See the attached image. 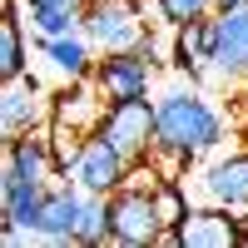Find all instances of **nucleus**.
<instances>
[{
	"label": "nucleus",
	"mask_w": 248,
	"mask_h": 248,
	"mask_svg": "<svg viewBox=\"0 0 248 248\" xmlns=\"http://www.w3.org/2000/svg\"><path fill=\"white\" fill-rule=\"evenodd\" d=\"M30 40H35V50L45 55V65H50V75L60 79V85H75V79H90L94 60H99L94 40H90L85 30H70V35H55V40H45V35H30Z\"/></svg>",
	"instance_id": "nucleus-12"
},
{
	"label": "nucleus",
	"mask_w": 248,
	"mask_h": 248,
	"mask_svg": "<svg viewBox=\"0 0 248 248\" xmlns=\"http://www.w3.org/2000/svg\"><path fill=\"white\" fill-rule=\"evenodd\" d=\"M50 184H5L0 189V214H5V238L20 243L25 233H40V214H45Z\"/></svg>",
	"instance_id": "nucleus-14"
},
{
	"label": "nucleus",
	"mask_w": 248,
	"mask_h": 248,
	"mask_svg": "<svg viewBox=\"0 0 248 248\" xmlns=\"http://www.w3.org/2000/svg\"><path fill=\"white\" fill-rule=\"evenodd\" d=\"M79 214H85V189L65 174L60 184H50V194H45V214H40V233L35 238H45V243H75Z\"/></svg>",
	"instance_id": "nucleus-13"
},
{
	"label": "nucleus",
	"mask_w": 248,
	"mask_h": 248,
	"mask_svg": "<svg viewBox=\"0 0 248 248\" xmlns=\"http://www.w3.org/2000/svg\"><path fill=\"white\" fill-rule=\"evenodd\" d=\"M99 134H105L114 149L139 164L154 154V99H114L99 119Z\"/></svg>",
	"instance_id": "nucleus-6"
},
{
	"label": "nucleus",
	"mask_w": 248,
	"mask_h": 248,
	"mask_svg": "<svg viewBox=\"0 0 248 248\" xmlns=\"http://www.w3.org/2000/svg\"><path fill=\"white\" fill-rule=\"evenodd\" d=\"M154 70L159 65H154L149 55H139V50H109V55L94 60L90 79H94V90L114 105V99H149Z\"/></svg>",
	"instance_id": "nucleus-7"
},
{
	"label": "nucleus",
	"mask_w": 248,
	"mask_h": 248,
	"mask_svg": "<svg viewBox=\"0 0 248 248\" xmlns=\"http://www.w3.org/2000/svg\"><path fill=\"white\" fill-rule=\"evenodd\" d=\"M149 5H154V15H159V25L174 30V25H189V20L214 15L218 0H149Z\"/></svg>",
	"instance_id": "nucleus-18"
},
{
	"label": "nucleus",
	"mask_w": 248,
	"mask_h": 248,
	"mask_svg": "<svg viewBox=\"0 0 248 248\" xmlns=\"http://www.w3.org/2000/svg\"><path fill=\"white\" fill-rule=\"evenodd\" d=\"M179 243L184 248H238V243H248V214L203 203L179 223Z\"/></svg>",
	"instance_id": "nucleus-10"
},
{
	"label": "nucleus",
	"mask_w": 248,
	"mask_h": 248,
	"mask_svg": "<svg viewBox=\"0 0 248 248\" xmlns=\"http://www.w3.org/2000/svg\"><path fill=\"white\" fill-rule=\"evenodd\" d=\"M50 105H55V94H45V85H40L35 75L5 79V90H0V129H5V139L45 129L50 124Z\"/></svg>",
	"instance_id": "nucleus-9"
},
{
	"label": "nucleus",
	"mask_w": 248,
	"mask_h": 248,
	"mask_svg": "<svg viewBox=\"0 0 248 248\" xmlns=\"http://www.w3.org/2000/svg\"><path fill=\"white\" fill-rule=\"evenodd\" d=\"M174 70H184L189 79H199L209 70V15L174 25Z\"/></svg>",
	"instance_id": "nucleus-15"
},
{
	"label": "nucleus",
	"mask_w": 248,
	"mask_h": 248,
	"mask_svg": "<svg viewBox=\"0 0 248 248\" xmlns=\"http://www.w3.org/2000/svg\"><path fill=\"white\" fill-rule=\"evenodd\" d=\"M109 214H114V243L119 248H144V243H159L164 233V218H159V203H154V184H124V189L109 194Z\"/></svg>",
	"instance_id": "nucleus-4"
},
{
	"label": "nucleus",
	"mask_w": 248,
	"mask_h": 248,
	"mask_svg": "<svg viewBox=\"0 0 248 248\" xmlns=\"http://www.w3.org/2000/svg\"><path fill=\"white\" fill-rule=\"evenodd\" d=\"M223 134H229V119L203 90H169L154 99V164L164 169H189L203 154H214Z\"/></svg>",
	"instance_id": "nucleus-1"
},
{
	"label": "nucleus",
	"mask_w": 248,
	"mask_h": 248,
	"mask_svg": "<svg viewBox=\"0 0 248 248\" xmlns=\"http://www.w3.org/2000/svg\"><path fill=\"white\" fill-rule=\"evenodd\" d=\"M238 5H248V0H218V10H238Z\"/></svg>",
	"instance_id": "nucleus-19"
},
{
	"label": "nucleus",
	"mask_w": 248,
	"mask_h": 248,
	"mask_svg": "<svg viewBox=\"0 0 248 248\" xmlns=\"http://www.w3.org/2000/svg\"><path fill=\"white\" fill-rule=\"evenodd\" d=\"M0 75H5V79H20V75H30L25 20H20L10 5H5V20H0Z\"/></svg>",
	"instance_id": "nucleus-16"
},
{
	"label": "nucleus",
	"mask_w": 248,
	"mask_h": 248,
	"mask_svg": "<svg viewBox=\"0 0 248 248\" xmlns=\"http://www.w3.org/2000/svg\"><path fill=\"white\" fill-rule=\"evenodd\" d=\"M199 194H203V203H218V209L248 214V149L214 159L209 169L199 174Z\"/></svg>",
	"instance_id": "nucleus-11"
},
{
	"label": "nucleus",
	"mask_w": 248,
	"mask_h": 248,
	"mask_svg": "<svg viewBox=\"0 0 248 248\" xmlns=\"http://www.w3.org/2000/svg\"><path fill=\"white\" fill-rule=\"evenodd\" d=\"M209 75L218 79L248 75V5L209 15Z\"/></svg>",
	"instance_id": "nucleus-8"
},
{
	"label": "nucleus",
	"mask_w": 248,
	"mask_h": 248,
	"mask_svg": "<svg viewBox=\"0 0 248 248\" xmlns=\"http://www.w3.org/2000/svg\"><path fill=\"white\" fill-rule=\"evenodd\" d=\"M79 30L94 40L99 55H109V50H139L144 35H149L144 0H90Z\"/></svg>",
	"instance_id": "nucleus-2"
},
{
	"label": "nucleus",
	"mask_w": 248,
	"mask_h": 248,
	"mask_svg": "<svg viewBox=\"0 0 248 248\" xmlns=\"http://www.w3.org/2000/svg\"><path fill=\"white\" fill-rule=\"evenodd\" d=\"M55 174H65V169H60V154H55L50 124H45V129H30V134L5 139L0 189H5V184H55Z\"/></svg>",
	"instance_id": "nucleus-5"
},
{
	"label": "nucleus",
	"mask_w": 248,
	"mask_h": 248,
	"mask_svg": "<svg viewBox=\"0 0 248 248\" xmlns=\"http://www.w3.org/2000/svg\"><path fill=\"white\" fill-rule=\"evenodd\" d=\"M75 243H85V248H105V243H114L109 194H85V214H79V233H75Z\"/></svg>",
	"instance_id": "nucleus-17"
},
{
	"label": "nucleus",
	"mask_w": 248,
	"mask_h": 248,
	"mask_svg": "<svg viewBox=\"0 0 248 248\" xmlns=\"http://www.w3.org/2000/svg\"><path fill=\"white\" fill-rule=\"evenodd\" d=\"M129 169H134V164L94 129V134L79 139V149H75V159H70L65 174H70L85 194H114V189H124V184H129Z\"/></svg>",
	"instance_id": "nucleus-3"
},
{
	"label": "nucleus",
	"mask_w": 248,
	"mask_h": 248,
	"mask_svg": "<svg viewBox=\"0 0 248 248\" xmlns=\"http://www.w3.org/2000/svg\"><path fill=\"white\" fill-rule=\"evenodd\" d=\"M243 90H248V75H243Z\"/></svg>",
	"instance_id": "nucleus-20"
}]
</instances>
